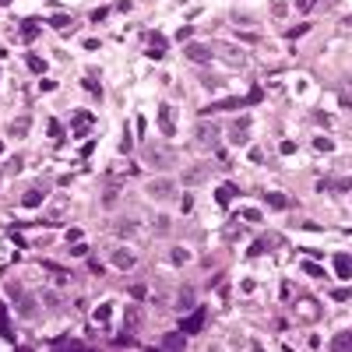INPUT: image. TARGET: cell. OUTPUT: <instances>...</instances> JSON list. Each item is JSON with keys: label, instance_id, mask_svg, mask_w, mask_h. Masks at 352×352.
Returning <instances> with one entry per match:
<instances>
[{"label": "cell", "instance_id": "6da1fadb", "mask_svg": "<svg viewBox=\"0 0 352 352\" xmlns=\"http://www.w3.org/2000/svg\"><path fill=\"white\" fill-rule=\"evenodd\" d=\"M7 296L14 299V306H18V314H21V317H35V299L28 296V292H25L18 282H7Z\"/></svg>", "mask_w": 352, "mask_h": 352}, {"label": "cell", "instance_id": "7a4b0ae2", "mask_svg": "<svg viewBox=\"0 0 352 352\" xmlns=\"http://www.w3.org/2000/svg\"><path fill=\"white\" fill-rule=\"evenodd\" d=\"M144 158H148L155 169H169V166L176 162V152H173V148H166V144H152V148L144 152Z\"/></svg>", "mask_w": 352, "mask_h": 352}, {"label": "cell", "instance_id": "3957f363", "mask_svg": "<svg viewBox=\"0 0 352 352\" xmlns=\"http://www.w3.org/2000/svg\"><path fill=\"white\" fill-rule=\"evenodd\" d=\"M183 56H187V60H194V64H208L211 56H215V50H211V46H201V42H187Z\"/></svg>", "mask_w": 352, "mask_h": 352}, {"label": "cell", "instance_id": "277c9868", "mask_svg": "<svg viewBox=\"0 0 352 352\" xmlns=\"http://www.w3.org/2000/svg\"><path fill=\"white\" fill-rule=\"evenodd\" d=\"M176 194V183L173 180H152L148 183V197H155V201H169Z\"/></svg>", "mask_w": 352, "mask_h": 352}, {"label": "cell", "instance_id": "5b68a950", "mask_svg": "<svg viewBox=\"0 0 352 352\" xmlns=\"http://www.w3.org/2000/svg\"><path fill=\"white\" fill-rule=\"evenodd\" d=\"M261 99V92H250L246 99H222V102H215V106H208L204 113H222V109H240V106H246V102H257Z\"/></svg>", "mask_w": 352, "mask_h": 352}, {"label": "cell", "instance_id": "8992f818", "mask_svg": "<svg viewBox=\"0 0 352 352\" xmlns=\"http://www.w3.org/2000/svg\"><path fill=\"white\" fill-rule=\"evenodd\" d=\"M158 130L162 134H176V116H173V106H158Z\"/></svg>", "mask_w": 352, "mask_h": 352}, {"label": "cell", "instance_id": "52a82bcc", "mask_svg": "<svg viewBox=\"0 0 352 352\" xmlns=\"http://www.w3.org/2000/svg\"><path fill=\"white\" fill-rule=\"evenodd\" d=\"M201 328H204V310H194L190 317L180 320V331H183V334H197Z\"/></svg>", "mask_w": 352, "mask_h": 352}, {"label": "cell", "instance_id": "ba28073f", "mask_svg": "<svg viewBox=\"0 0 352 352\" xmlns=\"http://www.w3.org/2000/svg\"><path fill=\"white\" fill-rule=\"evenodd\" d=\"M95 127V116L92 113H74V120H70V130L81 138V134H88V130Z\"/></svg>", "mask_w": 352, "mask_h": 352}, {"label": "cell", "instance_id": "9c48e42d", "mask_svg": "<svg viewBox=\"0 0 352 352\" xmlns=\"http://www.w3.org/2000/svg\"><path fill=\"white\" fill-rule=\"evenodd\" d=\"M317 190H334V194H342V190H352V180L345 176H328V180H320Z\"/></svg>", "mask_w": 352, "mask_h": 352}, {"label": "cell", "instance_id": "30bf717a", "mask_svg": "<svg viewBox=\"0 0 352 352\" xmlns=\"http://www.w3.org/2000/svg\"><path fill=\"white\" fill-rule=\"evenodd\" d=\"M123 328H127V331H138V328H141V306H138V303H127V310H123Z\"/></svg>", "mask_w": 352, "mask_h": 352}, {"label": "cell", "instance_id": "8fae6325", "mask_svg": "<svg viewBox=\"0 0 352 352\" xmlns=\"http://www.w3.org/2000/svg\"><path fill=\"white\" fill-rule=\"evenodd\" d=\"M148 56H152V60H162V56H166V35H152L148 39Z\"/></svg>", "mask_w": 352, "mask_h": 352}, {"label": "cell", "instance_id": "7c38bea8", "mask_svg": "<svg viewBox=\"0 0 352 352\" xmlns=\"http://www.w3.org/2000/svg\"><path fill=\"white\" fill-rule=\"evenodd\" d=\"M296 310H299V317H303V320H317V317H320V306H317L314 299H299Z\"/></svg>", "mask_w": 352, "mask_h": 352}, {"label": "cell", "instance_id": "4fadbf2b", "mask_svg": "<svg viewBox=\"0 0 352 352\" xmlns=\"http://www.w3.org/2000/svg\"><path fill=\"white\" fill-rule=\"evenodd\" d=\"M278 246V236H261L254 246H250V257H257V254H264V250H275Z\"/></svg>", "mask_w": 352, "mask_h": 352}, {"label": "cell", "instance_id": "5bb4252c", "mask_svg": "<svg viewBox=\"0 0 352 352\" xmlns=\"http://www.w3.org/2000/svg\"><path fill=\"white\" fill-rule=\"evenodd\" d=\"M42 201H46V190H39V187H32V190H28V194L21 197V204H25V208H39Z\"/></svg>", "mask_w": 352, "mask_h": 352}, {"label": "cell", "instance_id": "9a60e30c", "mask_svg": "<svg viewBox=\"0 0 352 352\" xmlns=\"http://www.w3.org/2000/svg\"><path fill=\"white\" fill-rule=\"evenodd\" d=\"M113 232H116V236H141L138 222H130V218H127V222H113Z\"/></svg>", "mask_w": 352, "mask_h": 352}, {"label": "cell", "instance_id": "2e32d148", "mask_svg": "<svg viewBox=\"0 0 352 352\" xmlns=\"http://www.w3.org/2000/svg\"><path fill=\"white\" fill-rule=\"evenodd\" d=\"M113 264H116L120 271L134 268V254H130V250H113Z\"/></svg>", "mask_w": 352, "mask_h": 352}, {"label": "cell", "instance_id": "e0dca14e", "mask_svg": "<svg viewBox=\"0 0 352 352\" xmlns=\"http://www.w3.org/2000/svg\"><path fill=\"white\" fill-rule=\"evenodd\" d=\"M215 134H218V127H215V123H211V127H208V123H201V127H197V141H201V144H215V141H218Z\"/></svg>", "mask_w": 352, "mask_h": 352}, {"label": "cell", "instance_id": "ac0fdd59", "mask_svg": "<svg viewBox=\"0 0 352 352\" xmlns=\"http://www.w3.org/2000/svg\"><path fill=\"white\" fill-rule=\"evenodd\" d=\"M334 271H338L342 278H352V257H349V254H338V257H334Z\"/></svg>", "mask_w": 352, "mask_h": 352}, {"label": "cell", "instance_id": "d6986e66", "mask_svg": "<svg viewBox=\"0 0 352 352\" xmlns=\"http://www.w3.org/2000/svg\"><path fill=\"white\" fill-rule=\"evenodd\" d=\"M0 338L14 342V331H11V324H7V306H4V303H0Z\"/></svg>", "mask_w": 352, "mask_h": 352}, {"label": "cell", "instance_id": "ffe728a7", "mask_svg": "<svg viewBox=\"0 0 352 352\" xmlns=\"http://www.w3.org/2000/svg\"><path fill=\"white\" fill-rule=\"evenodd\" d=\"M236 194H240V190L232 187V183H222V187H218V194H215V197H218V204H229V201L236 197Z\"/></svg>", "mask_w": 352, "mask_h": 352}, {"label": "cell", "instance_id": "44dd1931", "mask_svg": "<svg viewBox=\"0 0 352 352\" xmlns=\"http://www.w3.org/2000/svg\"><path fill=\"white\" fill-rule=\"evenodd\" d=\"M183 342H187V334H183V331H173V334H166V338H162V345H166V349H183Z\"/></svg>", "mask_w": 352, "mask_h": 352}, {"label": "cell", "instance_id": "7402d4cb", "mask_svg": "<svg viewBox=\"0 0 352 352\" xmlns=\"http://www.w3.org/2000/svg\"><path fill=\"white\" fill-rule=\"evenodd\" d=\"M331 349H352V331H338L331 338Z\"/></svg>", "mask_w": 352, "mask_h": 352}, {"label": "cell", "instance_id": "603a6c76", "mask_svg": "<svg viewBox=\"0 0 352 352\" xmlns=\"http://www.w3.org/2000/svg\"><path fill=\"white\" fill-rule=\"evenodd\" d=\"M35 35H39L35 18H25V21H21V39H35Z\"/></svg>", "mask_w": 352, "mask_h": 352}, {"label": "cell", "instance_id": "cb8c5ba5", "mask_svg": "<svg viewBox=\"0 0 352 352\" xmlns=\"http://www.w3.org/2000/svg\"><path fill=\"white\" fill-rule=\"evenodd\" d=\"M229 134H232V141H236V144H246V120H236V127H232Z\"/></svg>", "mask_w": 352, "mask_h": 352}, {"label": "cell", "instance_id": "d4e9b609", "mask_svg": "<svg viewBox=\"0 0 352 352\" xmlns=\"http://www.w3.org/2000/svg\"><path fill=\"white\" fill-rule=\"evenodd\" d=\"M25 130H28V116H18V120H11V134H14V138H25Z\"/></svg>", "mask_w": 352, "mask_h": 352}, {"label": "cell", "instance_id": "484cf974", "mask_svg": "<svg viewBox=\"0 0 352 352\" xmlns=\"http://www.w3.org/2000/svg\"><path fill=\"white\" fill-rule=\"evenodd\" d=\"M204 176H208V169H187V173H183V183H187V187H190V183H201Z\"/></svg>", "mask_w": 352, "mask_h": 352}, {"label": "cell", "instance_id": "4316f807", "mask_svg": "<svg viewBox=\"0 0 352 352\" xmlns=\"http://www.w3.org/2000/svg\"><path fill=\"white\" fill-rule=\"evenodd\" d=\"M50 21V28H67L70 25V14H53V18H46Z\"/></svg>", "mask_w": 352, "mask_h": 352}, {"label": "cell", "instance_id": "83f0119b", "mask_svg": "<svg viewBox=\"0 0 352 352\" xmlns=\"http://www.w3.org/2000/svg\"><path fill=\"white\" fill-rule=\"evenodd\" d=\"M240 236H243V226L229 222V226H226V240H240Z\"/></svg>", "mask_w": 352, "mask_h": 352}, {"label": "cell", "instance_id": "f1b7e54d", "mask_svg": "<svg viewBox=\"0 0 352 352\" xmlns=\"http://www.w3.org/2000/svg\"><path fill=\"white\" fill-rule=\"evenodd\" d=\"M222 50H226L222 56H226V60H229V64H243V53H236V50H232V46H222Z\"/></svg>", "mask_w": 352, "mask_h": 352}, {"label": "cell", "instance_id": "f546056e", "mask_svg": "<svg viewBox=\"0 0 352 352\" xmlns=\"http://www.w3.org/2000/svg\"><path fill=\"white\" fill-rule=\"evenodd\" d=\"M28 67H32V70H35V74H42V70H46V64H42V60H39V56H35V53H28Z\"/></svg>", "mask_w": 352, "mask_h": 352}, {"label": "cell", "instance_id": "4dcf8cb0", "mask_svg": "<svg viewBox=\"0 0 352 352\" xmlns=\"http://www.w3.org/2000/svg\"><path fill=\"white\" fill-rule=\"evenodd\" d=\"M303 271H306V275H314V278H324V268H317V264H310V261L303 264Z\"/></svg>", "mask_w": 352, "mask_h": 352}, {"label": "cell", "instance_id": "1f68e13d", "mask_svg": "<svg viewBox=\"0 0 352 352\" xmlns=\"http://www.w3.org/2000/svg\"><path fill=\"white\" fill-rule=\"evenodd\" d=\"M268 204H271V208H285V204H289V201H285L282 194H268Z\"/></svg>", "mask_w": 352, "mask_h": 352}, {"label": "cell", "instance_id": "d6a6232c", "mask_svg": "<svg viewBox=\"0 0 352 352\" xmlns=\"http://www.w3.org/2000/svg\"><path fill=\"white\" fill-rule=\"evenodd\" d=\"M85 88H88V92H95V95L102 92V88H99V81H95V78H85Z\"/></svg>", "mask_w": 352, "mask_h": 352}, {"label": "cell", "instance_id": "836d02e7", "mask_svg": "<svg viewBox=\"0 0 352 352\" xmlns=\"http://www.w3.org/2000/svg\"><path fill=\"white\" fill-rule=\"evenodd\" d=\"M50 138H64V134H60V123H56V120H50Z\"/></svg>", "mask_w": 352, "mask_h": 352}, {"label": "cell", "instance_id": "e575fe53", "mask_svg": "<svg viewBox=\"0 0 352 352\" xmlns=\"http://www.w3.org/2000/svg\"><path fill=\"white\" fill-rule=\"evenodd\" d=\"M4 169H7V173H18V169H21V158H11V162H7Z\"/></svg>", "mask_w": 352, "mask_h": 352}, {"label": "cell", "instance_id": "d590c367", "mask_svg": "<svg viewBox=\"0 0 352 352\" xmlns=\"http://www.w3.org/2000/svg\"><path fill=\"white\" fill-rule=\"evenodd\" d=\"M310 4H314V0H296V7H299V11H306Z\"/></svg>", "mask_w": 352, "mask_h": 352}, {"label": "cell", "instance_id": "8d00e7d4", "mask_svg": "<svg viewBox=\"0 0 352 352\" xmlns=\"http://www.w3.org/2000/svg\"><path fill=\"white\" fill-rule=\"evenodd\" d=\"M0 155H4V141H0Z\"/></svg>", "mask_w": 352, "mask_h": 352}]
</instances>
